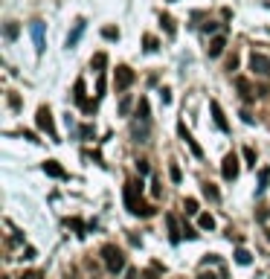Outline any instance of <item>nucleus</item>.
I'll return each instance as SVG.
<instances>
[{"instance_id": "nucleus-1", "label": "nucleus", "mask_w": 270, "mask_h": 279, "mask_svg": "<svg viewBox=\"0 0 270 279\" xmlns=\"http://www.w3.org/2000/svg\"><path fill=\"white\" fill-rule=\"evenodd\" d=\"M125 207H128V213H134V216H143V218L154 216V207H149V204L143 201V186L137 184V181H128V184H125Z\"/></svg>"}, {"instance_id": "nucleus-2", "label": "nucleus", "mask_w": 270, "mask_h": 279, "mask_svg": "<svg viewBox=\"0 0 270 279\" xmlns=\"http://www.w3.org/2000/svg\"><path fill=\"white\" fill-rule=\"evenodd\" d=\"M102 259H105V268L111 274H120L122 268H125V256H122V250L117 245H105L102 248Z\"/></svg>"}, {"instance_id": "nucleus-3", "label": "nucleus", "mask_w": 270, "mask_h": 279, "mask_svg": "<svg viewBox=\"0 0 270 279\" xmlns=\"http://www.w3.org/2000/svg\"><path fill=\"white\" fill-rule=\"evenodd\" d=\"M35 125H38L50 140H59V131H56V123H53V111H50L47 105L38 108V114H35Z\"/></svg>"}, {"instance_id": "nucleus-4", "label": "nucleus", "mask_w": 270, "mask_h": 279, "mask_svg": "<svg viewBox=\"0 0 270 279\" xmlns=\"http://www.w3.org/2000/svg\"><path fill=\"white\" fill-rule=\"evenodd\" d=\"M134 79H137L134 70H131L128 64H120V67H117V76H114V85H117V91H128V88L134 85Z\"/></svg>"}, {"instance_id": "nucleus-5", "label": "nucleus", "mask_w": 270, "mask_h": 279, "mask_svg": "<svg viewBox=\"0 0 270 279\" xmlns=\"http://www.w3.org/2000/svg\"><path fill=\"white\" fill-rule=\"evenodd\" d=\"M250 70H253L256 76H265V79H268L270 76V59L265 53H253V56H250Z\"/></svg>"}, {"instance_id": "nucleus-6", "label": "nucleus", "mask_w": 270, "mask_h": 279, "mask_svg": "<svg viewBox=\"0 0 270 279\" xmlns=\"http://www.w3.org/2000/svg\"><path fill=\"white\" fill-rule=\"evenodd\" d=\"M221 175H224V181H236V178H239V157H236V152H230V155L224 157Z\"/></svg>"}, {"instance_id": "nucleus-7", "label": "nucleus", "mask_w": 270, "mask_h": 279, "mask_svg": "<svg viewBox=\"0 0 270 279\" xmlns=\"http://www.w3.org/2000/svg\"><path fill=\"white\" fill-rule=\"evenodd\" d=\"M178 134H180V140H183V143L189 146V152H192V155H195V157H204V149H201V146L195 143V137L189 134V128H186L183 123H178Z\"/></svg>"}, {"instance_id": "nucleus-8", "label": "nucleus", "mask_w": 270, "mask_h": 279, "mask_svg": "<svg viewBox=\"0 0 270 279\" xmlns=\"http://www.w3.org/2000/svg\"><path fill=\"white\" fill-rule=\"evenodd\" d=\"M32 41H35V53H44L47 50V44H44V24L41 21L32 24Z\"/></svg>"}, {"instance_id": "nucleus-9", "label": "nucleus", "mask_w": 270, "mask_h": 279, "mask_svg": "<svg viewBox=\"0 0 270 279\" xmlns=\"http://www.w3.org/2000/svg\"><path fill=\"white\" fill-rule=\"evenodd\" d=\"M236 88H239V93H241V99H244V102H253V99L259 96V93L250 88V82H247L244 76H239V79H236Z\"/></svg>"}, {"instance_id": "nucleus-10", "label": "nucleus", "mask_w": 270, "mask_h": 279, "mask_svg": "<svg viewBox=\"0 0 270 279\" xmlns=\"http://www.w3.org/2000/svg\"><path fill=\"white\" fill-rule=\"evenodd\" d=\"M210 111H212V117H215V125H218L221 131H230V125H227V117H224V111H221L218 99H212V102H210Z\"/></svg>"}, {"instance_id": "nucleus-11", "label": "nucleus", "mask_w": 270, "mask_h": 279, "mask_svg": "<svg viewBox=\"0 0 270 279\" xmlns=\"http://www.w3.org/2000/svg\"><path fill=\"white\" fill-rule=\"evenodd\" d=\"M166 227H169V239H172V242H175V245H178V242H180V236H183V230H180L178 218L172 216V213H169V216H166Z\"/></svg>"}, {"instance_id": "nucleus-12", "label": "nucleus", "mask_w": 270, "mask_h": 279, "mask_svg": "<svg viewBox=\"0 0 270 279\" xmlns=\"http://www.w3.org/2000/svg\"><path fill=\"white\" fill-rule=\"evenodd\" d=\"M131 134H134L137 143H149V123H140L137 120V123L131 125Z\"/></svg>"}, {"instance_id": "nucleus-13", "label": "nucleus", "mask_w": 270, "mask_h": 279, "mask_svg": "<svg viewBox=\"0 0 270 279\" xmlns=\"http://www.w3.org/2000/svg\"><path fill=\"white\" fill-rule=\"evenodd\" d=\"M44 172L50 178H67V172H64V166H59V160H44Z\"/></svg>"}, {"instance_id": "nucleus-14", "label": "nucleus", "mask_w": 270, "mask_h": 279, "mask_svg": "<svg viewBox=\"0 0 270 279\" xmlns=\"http://www.w3.org/2000/svg\"><path fill=\"white\" fill-rule=\"evenodd\" d=\"M224 47H227V38H224V35H215L210 41V59H218V56L224 53Z\"/></svg>"}, {"instance_id": "nucleus-15", "label": "nucleus", "mask_w": 270, "mask_h": 279, "mask_svg": "<svg viewBox=\"0 0 270 279\" xmlns=\"http://www.w3.org/2000/svg\"><path fill=\"white\" fill-rule=\"evenodd\" d=\"M82 32H85V18H79V21H76V30L67 35V47H76L79 38H82Z\"/></svg>"}, {"instance_id": "nucleus-16", "label": "nucleus", "mask_w": 270, "mask_h": 279, "mask_svg": "<svg viewBox=\"0 0 270 279\" xmlns=\"http://www.w3.org/2000/svg\"><path fill=\"white\" fill-rule=\"evenodd\" d=\"M137 120H140V123H149V120H151L149 99H140V105H137Z\"/></svg>"}, {"instance_id": "nucleus-17", "label": "nucleus", "mask_w": 270, "mask_h": 279, "mask_svg": "<svg viewBox=\"0 0 270 279\" xmlns=\"http://www.w3.org/2000/svg\"><path fill=\"white\" fill-rule=\"evenodd\" d=\"M73 99H76L79 105L88 102V99H85V79H76V85H73Z\"/></svg>"}, {"instance_id": "nucleus-18", "label": "nucleus", "mask_w": 270, "mask_h": 279, "mask_svg": "<svg viewBox=\"0 0 270 279\" xmlns=\"http://www.w3.org/2000/svg\"><path fill=\"white\" fill-rule=\"evenodd\" d=\"M198 227H201V230H215V218L207 216V213H204V216H198Z\"/></svg>"}, {"instance_id": "nucleus-19", "label": "nucleus", "mask_w": 270, "mask_h": 279, "mask_svg": "<svg viewBox=\"0 0 270 279\" xmlns=\"http://www.w3.org/2000/svg\"><path fill=\"white\" fill-rule=\"evenodd\" d=\"M6 38H9V41H15V38H18V35H21V27H18V24H15V21H9V24H6Z\"/></svg>"}, {"instance_id": "nucleus-20", "label": "nucleus", "mask_w": 270, "mask_h": 279, "mask_svg": "<svg viewBox=\"0 0 270 279\" xmlns=\"http://www.w3.org/2000/svg\"><path fill=\"white\" fill-rule=\"evenodd\" d=\"M105 64H108V56H105V53H96L93 62H90V67H93V70H105Z\"/></svg>"}, {"instance_id": "nucleus-21", "label": "nucleus", "mask_w": 270, "mask_h": 279, "mask_svg": "<svg viewBox=\"0 0 270 279\" xmlns=\"http://www.w3.org/2000/svg\"><path fill=\"white\" fill-rule=\"evenodd\" d=\"M204 195H207L210 201H221V192L215 189V184H204Z\"/></svg>"}, {"instance_id": "nucleus-22", "label": "nucleus", "mask_w": 270, "mask_h": 279, "mask_svg": "<svg viewBox=\"0 0 270 279\" xmlns=\"http://www.w3.org/2000/svg\"><path fill=\"white\" fill-rule=\"evenodd\" d=\"M236 262H239V265H250V262H253V256H250L244 248H239V250H236Z\"/></svg>"}, {"instance_id": "nucleus-23", "label": "nucleus", "mask_w": 270, "mask_h": 279, "mask_svg": "<svg viewBox=\"0 0 270 279\" xmlns=\"http://www.w3.org/2000/svg\"><path fill=\"white\" fill-rule=\"evenodd\" d=\"M183 210H186V216H198V201H195V198H186Z\"/></svg>"}, {"instance_id": "nucleus-24", "label": "nucleus", "mask_w": 270, "mask_h": 279, "mask_svg": "<svg viewBox=\"0 0 270 279\" xmlns=\"http://www.w3.org/2000/svg\"><path fill=\"white\" fill-rule=\"evenodd\" d=\"M268 181H270V169H262V181H259V186H256V192H259V195L268 189Z\"/></svg>"}, {"instance_id": "nucleus-25", "label": "nucleus", "mask_w": 270, "mask_h": 279, "mask_svg": "<svg viewBox=\"0 0 270 279\" xmlns=\"http://www.w3.org/2000/svg\"><path fill=\"white\" fill-rule=\"evenodd\" d=\"M67 227H73V230H76L79 236H85V224H82L79 218H67Z\"/></svg>"}, {"instance_id": "nucleus-26", "label": "nucleus", "mask_w": 270, "mask_h": 279, "mask_svg": "<svg viewBox=\"0 0 270 279\" xmlns=\"http://www.w3.org/2000/svg\"><path fill=\"white\" fill-rule=\"evenodd\" d=\"M143 44H146V50H149V53H154V50L160 47V41H157L154 35H146V38H143Z\"/></svg>"}, {"instance_id": "nucleus-27", "label": "nucleus", "mask_w": 270, "mask_h": 279, "mask_svg": "<svg viewBox=\"0 0 270 279\" xmlns=\"http://www.w3.org/2000/svg\"><path fill=\"white\" fill-rule=\"evenodd\" d=\"M169 178H172L175 184H180V181H183V175H180V166H178V163H172V166H169Z\"/></svg>"}, {"instance_id": "nucleus-28", "label": "nucleus", "mask_w": 270, "mask_h": 279, "mask_svg": "<svg viewBox=\"0 0 270 279\" xmlns=\"http://www.w3.org/2000/svg\"><path fill=\"white\" fill-rule=\"evenodd\" d=\"M160 24H163V30L169 32V35H175V21H172L169 15H163V18H160Z\"/></svg>"}, {"instance_id": "nucleus-29", "label": "nucleus", "mask_w": 270, "mask_h": 279, "mask_svg": "<svg viewBox=\"0 0 270 279\" xmlns=\"http://www.w3.org/2000/svg\"><path fill=\"white\" fill-rule=\"evenodd\" d=\"M157 274H160V262H154V265H151V268H149V271H146L140 279H157Z\"/></svg>"}, {"instance_id": "nucleus-30", "label": "nucleus", "mask_w": 270, "mask_h": 279, "mask_svg": "<svg viewBox=\"0 0 270 279\" xmlns=\"http://www.w3.org/2000/svg\"><path fill=\"white\" fill-rule=\"evenodd\" d=\"M102 35H105L108 41H114V38H120V30H114V27H105V30H102Z\"/></svg>"}, {"instance_id": "nucleus-31", "label": "nucleus", "mask_w": 270, "mask_h": 279, "mask_svg": "<svg viewBox=\"0 0 270 279\" xmlns=\"http://www.w3.org/2000/svg\"><path fill=\"white\" fill-rule=\"evenodd\" d=\"M244 160H247V163H250V166H256V152H253V149H250V146H247V149H244Z\"/></svg>"}, {"instance_id": "nucleus-32", "label": "nucleus", "mask_w": 270, "mask_h": 279, "mask_svg": "<svg viewBox=\"0 0 270 279\" xmlns=\"http://www.w3.org/2000/svg\"><path fill=\"white\" fill-rule=\"evenodd\" d=\"M9 105L18 111V108H21V96H18V93H9Z\"/></svg>"}, {"instance_id": "nucleus-33", "label": "nucleus", "mask_w": 270, "mask_h": 279, "mask_svg": "<svg viewBox=\"0 0 270 279\" xmlns=\"http://www.w3.org/2000/svg\"><path fill=\"white\" fill-rule=\"evenodd\" d=\"M137 172L140 175H149V160H137Z\"/></svg>"}, {"instance_id": "nucleus-34", "label": "nucleus", "mask_w": 270, "mask_h": 279, "mask_svg": "<svg viewBox=\"0 0 270 279\" xmlns=\"http://www.w3.org/2000/svg\"><path fill=\"white\" fill-rule=\"evenodd\" d=\"M79 134H82L85 140H90V137H93V128H90V125H82V128H79Z\"/></svg>"}, {"instance_id": "nucleus-35", "label": "nucleus", "mask_w": 270, "mask_h": 279, "mask_svg": "<svg viewBox=\"0 0 270 279\" xmlns=\"http://www.w3.org/2000/svg\"><path fill=\"white\" fill-rule=\"evenodd\" d=\"M128 108H131V96H125V99L120 102V111H122V114H128Z\"/></svg>"}, {"instance_id": "nucleus-36", "label": "nucleus", "mask_w": 270, "mask_h": 279, "mask_svg": "<svg viewBox=\"0 0 270 279\" xmlns=\"http://www.w3.org/2000/svg\"><path fill=\"white\" fill-rule=\"evenodd\" d=\"M160 99H163V105H169V102H172V91L163 88V91H160Z\"/></svg>"}, {"instance_id": "nucleus-37", "label": "nucleus", "mask_w": 270, "mask_h": 279, "mask_svg": "<svg viewBox=\"0 0 270 279\" xmlns=\"http://www.w3.org/2000/svg\"><path fill=\"white\" fill-rule=\"evenodd\" d=\"M198 279H224V274H207V271H201Z\"/></svg>"}, {"instance_id": "nucleus-38", "label": "nucleus", "mask_w": 270, "mask_h": 279, "mask_svg": "<svg viewBox=\"0 0 270 279\" xmlns=\"http://www.w3.org/2000/svg\"><path fill=\"white\" fill-rule=\"evenodd\" d=\"M236 67H239V59H236V56H233V59H227V70H230V73H233Z\"/></svg>"}, {"instance_id": "nucleus-39", "label": "nucleus", "mask_w": 270, "mask_h": 279, "mask_svg": "<svg viewBox=\"0 0 270 279\" xmlns=\"http://www.w3.org/2000/svg\"><path fill=\"white\" fill-rule=\"evenodd\" d=\"M82 111H85V114H93V111H96V102H85Z\"/></svg>"}, {"instance_id": "nucleus-40", "label": "nucleus", "mask_w": 270, "mask_h": 279, "mask_svg": "<svg viewBox=\"0 0 270 279\" xmlns=\"http://www.w3.org/2000/svg\"><path fill=\"white\" fill-rule=\"evenodd\" d=\"M24 140H30V143H41V140L35 137V131H24Z\"/></svg>"}, {"instance_id": "nucleus-41", "label": "nucleus", "mask_w": 270, "mask_h": 279, "mask_svg": "<svg viewBox=\"0 0 270 279\" xmlns=\"http://www.w3.org/2000/svg\"><path fill=\"white\" fill-rule=\"evenodd\" d=\"M96 93H99V96L105 93V79H99V82H96Z\"/></svg>"}, {"instance_id": "nucleus-42", "label": "nucleus", "mask_w": 270, "mask_h": 279, "mask_svg": "<svg viewBox=\"0 0 270 279\" xmlns=\"http://www.w3.org/2000/svg\"><path fill=\"white\" fill-rule=\"evenodd\" d=\"M204 265H218V256H204Z\"/></svg>"}, {"instance_id": "nucleus-43", "label": "nucleus", "mask_w": 270, "mask_h": 279, "mask_svg": "<svg viewBox=\"0 0 270 279\" xmlns=\"http://www.w3.org/2000/svg\"><path fill=\"white\" fill-rule=\"evenodd\" d=\"M128 279H137V274H134V271H128Z\"/></svg>"}, {"instance_id": "nucleus-44", "label": "nucleus", "mask_w": 270, "mask_h": 279, "mask_svg": "<svg viewBox=\"0 0 270 279\" xmlns=\"http://www.w3.org/2000/svg\"><path fill=\"white\" fill-rule=\"evenodd\" d=\"M268 239H270V230H268Z\"/></svg>"}, {"instance_id": "nucleus-45", "label": "nucleus", "mask_w": 270, "mask_h": 279, "mask_svg": "<svg viewBox=\"0 0 270 279\" xmlns=\"http://www.w3.org/2000/svg\"><path fill=\"white\" fill-rule=\"evenodd\" d=\"M3 279H9V277H3Z\"/></svg>"}, {"instance_id": "nucleus-46", "label": "nucleus", "mask_w": 270, "mask_h": 279, "mask_svg": "<svg viewBox=\"0 0 270 279\" xmlns=\"http://www.w3.org/2000/svg\"><path fill=\"white\" fill-rule=\"evenodd\" d=\"M35 279H41V277H35Z\"/></svg>"}]
</instances>
